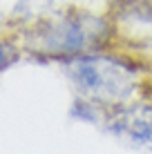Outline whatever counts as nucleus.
I'll return each instance as SVG.
<instances>
[{
	"label": "nucleus",
	"mask_w": 152,
	"mask_h": 154,
	"mask_svg": "<svg viewBox=\"0 0 152 154\" xmlns=\"http://www.w3.org/2000/svg\"><path fill=\"white\" fill-rule=\"evenodd\" d=\"M105 16L125 49H137L152 40V0H112Z\"/></svg>",
	"instance_id": "nucleus-4"
},
{
	"label": "nucleus",
	"mask_w": 152,
	"mask_h": 154,
	"mask_svg": "<svg viewBox=\"0 0 152 154\" xmlns=\"http://www.w3.org/2000/svg\"><path fill=\"white\" fill-rule=\"evenodd\" d=\"M58 69L76 96L103 109L152 98V60L139 49L112 47L92 51L58 63Z\"/></svg>",
	"instance_id": "nucleus-1"
},
{
	"label": "nucleus",
	"mask_w": 152,
	"mask_h": 154,
	"mask_svg": "<svg viewBox=\"0 0 152 154\" xmlns=\"http://www.w3.org/2000/svg\"><path fill=\"white\" fill-rule=\"evenodd\" d=\"M23 54V47L14 36H2L0 38V72H7L9 67H14Z\"/></svg>",
	"instance_id": "nucleus-6"
},
{
	"label": "nucleus",
	"mask_w": 152,
	"mask_h": 154,
	"mask_svg": "<svg viewBox=\"0 0 152 154\" xmlns=\"http://www.w3.org/2000/svg\"><path fill=\"white\" fill-rule=\"evenodd\" d=\"M103 130L134 150L152 152V98L107 109L103 119Z\"/></svg>",
	"instance_id": "nucleus-3"
},
{
	"label": "nucleus",
	"mask_w": 152,
	"mask_h": 154,
	"mask_svg": "<svg viewBox=\"0 0 152 154\" xmlns=\"http://www.w3.org/2000/svg\"><path fill=\"white\" fill-rule=\"evenodd\" d=\"M11 36L20 42L25 54L56 65L74 56L121 47L105 14L67 0L38 23Z\"/></svg>",
	"instance_id": "nucleus-2"
},
{
	"label": "nucleus",
	"mask_w": 152,
	"mask_h": 154,
	"mask_svg": "<svg viewBox=\"0 0 152 154\" xmlns=\"http://www.w3.org/2000/svg\"><path fill=\"white\" fill-rule=\"evenodd\" d=\"M105 112L101 105L92 103L87 98H81V96H74L72 100V109H70V116L76 121H83V123H92V125H103V119H105Z\"/></svg>",
	"instance_id": "nucleus-5"
}]
</instances>
